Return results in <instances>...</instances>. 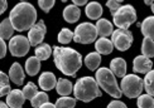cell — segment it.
<instances>
[{
	"label": "cell",
	"mask_w": 154,
	"mask_h": 108,
	"mask_svg": "<svg viewBox=\"0 0 154 108\" xmlns=\"http://www.w3.org/2000/svg\"><path fill=\"white\" fill-rule=\"evenodd\" d=\"M106 108H128V107H126V104H125L124 102L115 99V101H111V102L107 104Z\"/></svg>",
	"instance_id": "obj_36"
},
{
	"label": "cell",
	"mask_w": 154,
	"mask_h": 108,
	"mask_svg": "<svg viewBox=\"0 0 154 108\" xmlns=\"http://www.w3.org/2000/svg\"><path fill=\"white\" fill-rule=\"evenodd\" d=\"M24 101L25 98L20 89H13L6 94V104L9 108H22Z\"/></svg>",
	"instance_id": "obj_12"
},
{
	"label": "cell",
	"mask_w": 154,
	"mask_h": 108,
	"mask_svg": "<svg viewBox=\"0 0 154 108\" xmlns=\"http://www.w3.org/2000/svg\"><path fill=\"white\" fill-rule=\"evenodd\" d=\"M13 33H14V28H13L9 18L4 19V20L0 23V38L4 40H8L13 36Z\"/></svg>",
	"instance_id": "obj_22"
},
{
	"label": "cell",
	"mask_w": 154,
	"mask_h": 108,
	"mask_svg": "<svg viewBox=\"0 0 154 108\" xmlns=\"http://www.w3.org/2000/svg\"><path fill=\"white\" fill-rule=\"evenodd\" d=\"M6 8H8V1L6 0H0V15L6 10Z\"/></svg>",
	"instance_id": "obj_38"
},
{
	"label": "cell",
	"mask_w": 154,
	"mask_h": 108,
	"mask_svg": "<svg viewBox=\"0 0 154 108\" xmlns=\"http://www.w3.org/2000/svg\"><path fill=\"white\" fill-rule=\"evenodd\" d=\"M30 48V44L28 38H25L24 35H15L10 38L9 42V50L11 55L14 57H24L25 54H28Z\"/></svg>",
	"instance_id": "obj_9"
},
{
	"label": "cell",
	"mask_w": 154,
	"mask_h": 108,
	"mask_svg": "<svg viewBox=\"0 0 154 108\" xmlns=\"http://www.w3.org/2000/svg\"><path fill=\"white\" fill-rule=\"evenodd\" d=\"M46 102H49V97L46 92H37L35 96L30 99V104L33 108H39L42 104H44Z\"/></svg>",
	"instance_id": "obj_26"
},
{
	"label": "cell",
	"mask_w": 154,
	"mask_h": 108,
	"mask_svg": "<svg viewBox=\"0 0 154 108\" xmlns=\"http://www.w3.org/2000/svg\"><path fill=\"white\" fill-rule=\"evenodd\" d=\"M138 107L139 108H154L153 96H149V94H140L138 97Z\"/></svg>",
	"instance_id": "obj_31"
},
{
	"label": "cell",
	"mask_w": 154,
	"mask_h": 108,
	"mask_svg": "<svg viewBox=\"0 0 154 108\" xmlns=\"http://www.w3.org/2000/svg\"><path fill=\"white\" fill-rule=\"evenodd\" d=\"M115 1H118V3H121V1H124V0H115Z\"/></svg>",
	"instance_id": "obj_43"
},
{
	"label": "cell",
	"mask_w": 154,
	"mask_h": 108,
	"mask_svg": "<svg viewBox=\"0 0 154 108\" xmlns=\"http://www.w3.org/2000/svg\"><path fill=\"white\" fill-rule=\"evenodd\" d=\"M24 1H25V0H24Z\"/></svg>",
	"instance_id": "obj_45"
},
{
	"label": "cell",
	"mask_w": 154,
	"mask_h": 108,
	"mask_svg": "<svg viewBox=\"0 0 154 108\" xmlns=\"http://www.w3.org/2000/svg\"><path fill=\"white\" fill-rule=\"evenodd\" d=\"M106 6L109 9H110V11H111V14H114L115 11H116L119 8H120V3H118V1H115V0H109V1L106 3Z\"/></svg>",
	"instance_id": "obj_35"
},
{
	"label": "cell",
	"mask_w": 154,
	"mask_h": 108,
	"mask_svg": "<svg viewBox=\"0 0 154 108\" xmlns=\"http://www.w3.org/2000/svg\"><path fill=\"white\" fill-rule=\"evenodd\" d=\"M140 29H142V33L144 35V38H153V33H154V18L153 16H148L145 18L143 23H140Z\"/></svg>",
	"instance_id": "obj_24"
},
{
	"label": "cell",
	"mask_w": 154,
	"mask_h": 108,
	"mask_svg": "<svg viewBox=\"0 0 154 108\" xmlns=\"http://www.w3.org/2000/svg\"><path fill=\"white\" fill-rule=\"evenodd\" d=\"M96 82H97L101 89L105 91L107 94H110L111 97L118 99L123 96L120 87L116 82V78L109 68H99L96 71Z\"/></svg>",
	"instance_id": "obj_4"
},
{
	"label": "cell",
	"mask_w": 154,
	"mask_h": 108,
	"mask_svg": "<svg viewBox=\"0 0 154 108\" xmlns=\"http://www.w3.org/2000/svg\"><path fill=\"white\" fill-rule=\"evenodd\" d=\"M6 44H5V40L4 39H2L0 38V59L2 58H4V57L6 55Z\"/></svg>",
	"instance_id": "obj_37"
},
{
	"label": "cell",
	"mask_w": 154,
	"mask_h": 108,
	"mask_svg": "<svg viewBox=\"0 0 154 108\" xmlns=\"http://www.w3.org/2000/svg\"><path fill=\"white\" fill-rule=\"evenodd\" d=\"M112 20L119 29H128L137 22V10L133 5H123L112 14Z\"/></svg>",
	"instance_id": "obj_6"
},
{
	"label": "cell",
	"mask_w": 154,
	"mask_h": 108,
	"mask_svg": "<svg viewBox=\"0 0 154 108\" xmlns=\"http://www.w3.org/2000/svg\"><path fill=\"white\" fill-rule=\"evenodd\" d=\"M142 53L144 57L152 58L154 55V43H153V38H144L143 43H142Z\"/></svg>",
	"instance_id": "obj_27"
},
{
	"label": "cell",
	"mask_w": 154,
	"mask_h": 108,
	"mask_svg": "<svg viewBox=\"0 0 154 108\" xmlns=\"http://www.w3.org/2000/svg\"><path fill=\"white\" fill-rule=\"evenodd\" d=\"M76 98H71L68 96H62L56 101V108H73L76 106Z\"/></svg>",
	"instance_id": "obj_30"
},
{
	"label": "cell",
	"mask_w": 154,
	"mask_h": 108,
	"mask_svg": "<svg viewBox=\"0 0 154 108\" xmlns=\"http://www.w3.org/2000/svg\"><path fill=\"white\" fill-rule=\"evenodd\" d=\"M85 13L90 19L96 20V19H100V16L102 15V6H101V4L96 3V1H91L86 5Z\"/></svg>",
	"instance_id": "obj_19"
},
{
	"label": "cell",
	"mask_w": 154,
	"mask_h": 108,
	"mask_svg": "<svg viewBox=\"0 0 154 108\" xmlns=\"http://www.w3.org/2000/svg\"><path fill=\"white\" fill-rule=\"evenodd\" d=\"M101 63V54H99L97 52H92L86 55L85 58V64L90 71H96L99 68Z\"/></svg>",
	"instance_id": "obj_23"
},
{
	"label": "cell",
	"mask_w": 154,
	"mask_h": 108,
	"mask_svg": "<svg viewBox=\"0 0 154 108\" xmlns=\"http://www.w3.org/2000/svg\"><path fill=\"white\" fill-rule=\"evenodd\" d=\"M39 87L44 92L47 91H52L53 88L56 87V83H57V79H56V75L52 73V72H43L39 77Z\"/></svg>",
	"instance_id": "obj_13"
},
{
	"label": "cell",
	"mask_w": 154,
	"mask_h": 108,
	"mask_svg": "<svg viewBox=\"0 0 154 108\" xmlns=\"http://www.w3.org/2000/svg\"><path fill=\"white\" fill-rule=\"evenodd\" d=\"M73 39V31L69 30L68 28H63L61 29L60 34H58V42L61 44H68Z\"/></svg>",
	"instance_id": "obj_33"
},
{
	"label": "cell",
	"mask_w": 154,
	"mask_h": 108,
	"mask_svg": "<svg viewBox=\"0 0 154 108\" xmlns=\"http://www.w3.org/2000/svg\"><path fill=\"white\" fill-rule=\"evenodd\" d=\"M9 77L4 72L0 71V97L6 96L11 89H10V83H9Z\"/></svg>",
	"instance_id": "obj_28"
},
{
	"label": "cell",
	"mask_w": 154,
	"mask_h": 108,
	"mask_svg": "<svg viewBox=\"0 0 154 108\" xmlns=\"http://www.w3.org/2000/svg\"><path fill=\"white\" fill-rule=\"evenodd\" d=\"M34 57L38 59V60H47L51 54H52V48H51L49 44L47 43H41L39 45H37L35 48V52H34Z\"/></svg>",
	"instance_id": "obj_20"
},
{
	"label": "cell",
	"mask_w": 154,
	"mask_h": 108,
	"mask_svg": "<svg viewBox=\"0 0 154 108\" xmlns=\"http://www.w3.org/2000/svg\"><path fill=\"white\" fill-rule=\"evenodd\" d=\"M9 79L17 86H22L24 83V71L19 63H13L9 69Z\"/></svg>",
	"instance_id": "obj_15"
},
{
	"label": "cell",
	"mask_w": 154,
	"mask_h": 108,
	"mask_svg": "<svg viewBox=\"0 0 154 108\" xmlns=\"http://www.w3.org/2000/svg\"><path fill=\"white\" fill-rule=\"evenodd\" d=\"M9 20L17 31L29 30L37 20V10L32 4L22 1L11 9Z\"/></svg>",
	"instance_id": "obj_2"
},
{
	"label": "cell",
	"mask_w": 154,
	"mask_h": 108,
	"mask_svg": "<svg viewBox=\"0 0 154 108\" xmlns=\"http://www.w3.org/2000/svg\"><path fill=\"white\" fill-rule=\"evenodd\" d=\"M95 27H96V30H97V35H100L101 38L110 36L114 31L112 23H110L107 19H99Z\"/></svg>",
	"instance_id": "obj_16"
},
{
	"label": "cell",
	"mask_w": 154,
	"mask_h": 108,
	"mask_svg": "<svg viewBox=\"0 0 154 108\" xmlns=\"http://www.w3.org/2000/svg\"><path fill=\"white\" fill-rule=\"evenodd\" d=\"M54 3H56V0H38V4H39L41 9L46 13L51 11V9L54 6Z\"/></svg>",
	"instance_id": "obj_34"
},
{
	"label": "cell",
	"mask_w": 154,
	"mask_h": 108,
	"mask_svg": "<svg viewBox=\"0 0 154 108\" xmlns=\"http://www.w3.org/2000/svg\"><path fill=\"white\" fill-rule=\"evenodd\" d=\"M72 1L76 6H81V5H86V3L88 1V0H72Z\"/></svg>",
	"instance_id": "obj_39"
},
{
	"label": "cell",
	"mask_w": 154,
	"mask_h": 108,
	"mask_svg": "<svg viewBox=\"0 0 154 108\" xmlns=\"http://www.w3.org/2000/svg\"><path fill=\"white\" fill-rule=\"evenodd\" d=\"M41 69V60H38L35 57H30V58L27 59L25 62V72H27L29 75H35L38 74Z\"/></svg>",
	"instance_id": "obj_25"
},
{
	"label": "cell",
	"mask_w": 154,
	"mask_h": 108,
	"mask_svg": "<svg viewBox=\"0 0 154 108\" xmlns=\"http://www.w3.org/2000/svg\"><path fill=\"white\" fill-rule=\"evenodd\" d=\"M81 16V11L79 9V6H76L75 4L67 5L65 10H63V19L67 23H76Z\"/></svg>",
	"instance_id": "obj_17"
},
{
	"label": "cell",
	"mask_w": 154,
	"mask_h": 108,
	"mask_svg": "<svg viewBox=\"0 0 154 108\" xmlns=\"http://www.w3.org/2000/svg\"><path fill=\"white\" fill-rule=\"evenodd\" d=\"M72 89H73V84L69 80L63 79V78L57 80L56 91H57L58 94H61V96H68V94L72 93Z\"/></svg>",
	"instance_id": "obj_21"
},
{
	"label": "cell",
	"mask_w": 154,
	"mask_h": 108,
	"mask_svg": "<svg viewBox=\"0 0 154 108\" xmlns=\"http://www.w3.org/2000/svg\"><path fill=\"white\" fill-rule=\"evenodd\" d=\"M97 38V30L96 27L91 23H81L76 27L73 31V39L75 43L80 44H91Z\"/></svg>",
	"instance_id": "obj_7"
},
{
	"label": "cell",
	"mask_w": 154,
	"mask_h": 108,
	"mask_svg": "<svg viewBox=\"0 0 154 108\" xmlns=\"http://www.w3.org/2000/svg\"><path fill=\"white\" fill-rule=\"evenodd\" d=\"M144 3H145L146 5H150V8H152V10H153V0H144Z\"/></svg>",
	"instance_id": "obj_41"
},
{
	"label": "cell",
	"mask_w": 154,
	"mask_h": 108,
	"mask_svg": "<svg viewBox=\"0 0 154 108\" xmlns=\"http://www.w3.org/2000/svg\"><path fill=\"white\" fill-rule=\"evenodd\" d=\"M52 52L56 67L63 74L75 77L82 66V55L77 50L67 47H54Z\"/></svg>",
	"instance_id": "obj_1"
},
{
	"label": "cell",
	"mask_w": 154,
	"mask_h": 108,
	"mask_svg": "<svg viewBox=\"0 0 154 108\" xmlns=\"http://www.w3.org/2000/svg\"><path fill=\"white\" fill-rule=\"evenodd\" d=\"M110 36L112 45L120 52H125V50L129 49L134 40L133 33L129 29H116L112 31Z\"/></svg>",
	"instance_id": "obj_8"
},
{
	"label": "cell",
	"mask_w": 154,
	"mask_h": 108,
	"mask_svg": "<svg viewBox=\"0 0 154 108\" xmlns=\"http://www.w3.org/2000/svg\"><path fill=\"white\" fill-rule=\"evenodd\" d=\"M126 69H128L126 62L123 58H114L110 62V71L115 77L123 78L126 74Z\"/></svg>",
	"instance_id": "obj_14"
},
{
	"label": "cell",
	"mask_w": 154,
	"mask_h": 108,
	"mask_svg": "<svg viewBox=\"0 0 154 108\" xmlns=\"http://www.w3.org/2000/svg\"><path fill=\"white\" fill-rule=\"evenodd\" d=\"M47 33V28L46 24H44L43 20H39L38 23H35L33 27L29 29L28 33V40L30 45H39V44L43 42L44 35Z\"/></svg>",
	"instance_id": "obj_10"
},
{
	"label": "cell",
	"mask_w": 154,
	"mask_h": 108,
	"mask_svg": "<svg viewBox=\"0 0 154 108\" xmlns=\"http://www.w3.org/2000/svg\"><path fill=\"white\" fill-rule=\"evenodd\" d=\"M120 91L128 98H138L143 92V79L137 74H125L121 79Z\"/></svg>",
	"instance_id": "obj_5"
},
{
	"label": "cell",
	"mask_w": 154,
	"mask_h": 108,
	"mask_svg": "<svg viewBox=\"0 0 154 108\" xmlns=\"http://www.w3.org/2000/svg\"><path fill=\"white\" fill-rule=\"evenodd\" d=\"M133 71L135 73H146L152 71L153 68V62L150 60V58L144 55H138L134 58L133 60Z\"/></svg>",
	"instance_id": "obj_11"
},
{
	"label": "cell",
	"mask_w": 154,
	"mask_h": 108,
	"mask_svg": "<svg viewBox=\"0 0 154 108\" xmlns=\"http://www.w3.org/2000/svg\"><path fill=\"white\" fill-rule=\"evenodd\" d=\"M75 98L82 101V102H91L95 98H99L102 96L101 89L96 82L95 78L92 77H82L76 82L72 89Z\"/></svg>",
	"instance_id": "obj_3"
},
{
	"label": "cell",
	"mask_w": 154,
	"mask_h": 108,
	"mask_svg": "<svg viewBox=\"0 0 154 108\" xmlns=\"http://www.w3.org/2000/svg\"><path fill=\"white\" fill-rule=\"evenodd\" d=\"M39 108H56V106L52 104V103H49V102H46L44 104H42Z\"/></svg>",
	"instance_id": "obj_40"
},
{
	"label": "cell",
	"mask_w": 154,
	"mask_h": 108,
	"mask_svg": "<svg viewBox=\"0 0 154 108\" xmlns=\"http://www.w3.org/2000/svg\"><path fill=\"white\" fill-rule=\"evenodd\" d=\"M153 79H154V72L153 71L146 72L145 78L143 79V89H145L146 94H149V96H153V93H154Z\"/></svg>",
	"instance_id": "obj_29"
},
{
	"label": "cell",
	"mask_w": 154,
	"mask_h": 108,
	"mask_svg": "<svg viewBox=\"0 0 154 108\" xmlns=\"http://www.w3.org/2000/svg\"><path fill=\"white\" fill-rule=\"evenodd\" d=\"M23 96H24V98L25 99H32L34 96H35V93L38 92V88H37V86L33 83V82H29V83H27L24 86V88H23Z\"/></svg>",
	"instance_id": "obj_32"
},
{
	"label": "cell",
	"mask_w": 154,
	"mask_h": 108,
	"mask_svg": "<svg viewBox=\"0 0 154 108\" xmlns=\"http://www.w3.org/2000/svg\"><path fill=\"white\" fill-rule=\"evenodd\" d=\"M62 1H63V3H65V1H67V0H62Z\"/></svg>",
	"instance_id": "obj_44"
},
{
	"label": "cell",
	"mask_w": 154,
	"mask_h": 108,
	"mask_svg": "<svg viewBox=\"0 0 154 108\" xmlns=\"http://www.w3.org/2000/svg\"><path fill=\"white\" fill-rule=\"evenodd\" d=\"M95 42H96V44H95L96 52H97L99 54H104V55L111 54L112 49H114L111 40H109L107 38H100L99 40H95Z\"/></svg>",
	"instance_id": "obj_18"
},
{
	"label": "cell",
	"mask_w": 154,
	"mask_h": 108,
	"mask_svg": "<svg viewBox=\"0 0 154 108\" xmlns=\"http://www.w3.org/2000/svg\"><path fill=\"white\" fill-rule=\"evenodd\" d=\"M0 108H9L5 102H0Z\"/></svg>",
	"instance_id": "obj_42"
}]
</instances>
